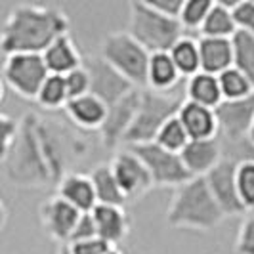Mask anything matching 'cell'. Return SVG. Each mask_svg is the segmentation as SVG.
Returning <instances> with one entry per match:
<instances>
[{
	"label": "cell",
	"instance_id": "6da1fadb",
	"mask_svg": "<svg viewBox=\"0 0 254 254\" xmlns=\"http://www.w3.org/2000/svg\"><path fill=\"white\" fill-rule=\"evenodd\" d=\"M88 155V141L73 128L29 111L19 119L17 136L6 161V178L17 188L54 186Z\"/></svg>",
	"mask_w": 254,
	"mask_h": 254
},
{
	"label": "cell",
	"instance_id": "7a4b0ae2",
	"mask_svg": "<svg viewBox=\"0 0 254 254\" xmlns=\"http://www.w3.org/2000/svg\"><path fill=\"white\" fill-rule=\"evenodd\" d=\"M71 21L62 8L44 4L13 6L0 29V50L10 54H42L54 40L69 35Z\"/></svg>",
	"mask_w": 254,
	"mask_h": 254
},
{
	"label": "cell",
	"instance_id": "3957f363",
	"mask_svg": "<svg viewBox=\"0 0 254 254\" xmlns=\"http://www.w3.org/2000/svg\"><path fill=\"white\" fill-rule=\"evenodd\" d=\"M224 212L212 199L204 178H191L172 193L166 222L174 229L212 231L224 222Z\"/></svg>",
	"mask_w": 254,
	"mask_h": 254
},
{
	"label": "cell",
	"instance_id": "277c9868",
	"mask_svg": "<svg viewBox=\"0 0 254 254\" xmlns=\"http://www.w3.org/2000/svg\"><path fill=\"white\" fill-rule=\"evenodd\" d=\"M127 33L149 54L168 52L186 35L178 19L159 13L149 6L147 0H136L128 4Z\"/></svg>",
	"mask_w": 254,
	"mask_h": 254
},
{
	"label": "cell",
	"instance_id": "5b68a950",
	"mask_svg": "<svg viewBox=\"0 0 254 254\" xmlns=\"http://www.w3.org/2000/svg\"><path fill=\"white\" fill-rule=\"evenodd\" d=\"M184 103V98L176 92H155V90L143 88L140 92V105L134 117V123L125 136V145H140L149 143L157 138L159 130L166 123L176 117Z\"/></svg>",
	"mask_w": 254,
	"mask_h": 254
},
{
	"label": "cell",
	"instance_id": "8992f818",
	"mask_svg": "<svg viewBox=\"0 0 254 254\" xmlns=\"http://www.w3.org/2000/svg\"><path fill=\"white\" fill-rule=\"evenodd\" d=\"M149 52L125 33H111L103 38L102 60L113 67L123 78L138 90L147 86V64Z\"/></svg>",
	"mask_w": 254,
	"mask_h": 254
},
{
	"label": "cell",
	"instance_id": "52a82bcc",
	"mask_svg": "<svg viewBox=\"0 0 254 254\" xmlns=\"http://www.w3.org/2000/svg\"><path fill=\"white\" fill-rule=\"evenodd\" d=\"M134 155H138L143 166L147 168L151 176L153 188H172L176 190L191 180V174L186 170L178 153H170L159 147L155 141L140 143V145H130L127 147Z\"/></svg>",
	"mask_w": 254,
	"mask_h": 254
},
{
	"label": "cell",
	"instance_id": "ba28073f",
	"mask_svg": "<svg viewBox=\"0 0 254 254\" xmlns=\"http://www.w3.org/2000/svg\"><path fill=\"white\" fill-rule=\"evenodd\" d=\"M50 75L40 54H10L2 64V80L19 98L33 100Z\"/></svg>",
	"mask_w": 254,
	"mask_h": 254
},
{
	"label": "cell",
	"instance_id": "9c48e42d",
	"mask_svg": "<svg viewBox=\"0 0 254 254\" xmlns=\"http://www.w3.org/2000/svg\"><path fill=\"white\" fill-rule=\"evenodd\" d=\"M218 138H224L222 149L249 143V132L254 123V94L245 100L224 102L214 109Z\"/></svg>",
	"mask_w": 254,
	"mask_h": 254
},
{
	"label": "cell",
	"instance_id": "30bf717a",
	"mask_svg": "<svg viewBox=\"0 0 254 254\" xmlns=\"http://www.w3.org/2000/svg\"><path fill=\"white\" fill-rule=\"evenodd\" d=\"M109 166L113 170V176L123 195L127 197V203L140 201L143 195H147L153 190V182L147 168L138 159V155H134L127 147L115 153L113 159L109 161Z\"/></svg>",
	"mask_w": 254,
	"mask_h": 254
},
{
	"label": "cell",
	"instance_id": "8fae6325",
	"mask_svg": "<svg viewBox=\"0 0 254 254\" xmlns=\"http://www.w3.org/2000/svg\"><path fill=\"white\" fill-rule=\"evenodd\" d=\"M237 161L224 157L206 176L204 182L208 186V191L212 199L216 201L220 210L226 218H235L247 214L245 206L241 204L239 193H237V184H235V170H237Z\"/></svg>",
	"mask_w": 254,
	"mask_h": 254
},
{
	"label": "cell",
	"instance_id": "7c38bea8",
	"mask_svg": "<svg viewBox=\"0 0 254 254\" xmlns=\"http://www.w3.org/2000/svg\"><path fill=\"white\" fill-rule=\"evenodd\" d=\"M82 65L90 76V94L102 100L107 107H111L134 90L127 78H123L107 62H103L102 56H88L84 58Z\"/></svg>",
	"mask_w": 254,
	"mask_h": 254
},
{
	"label": "cell",
	"instance_id": "4fadbf2b",
	"mask_svg": "<svg viewBox=\"0 0 254 254\" xmlns=\"http://www.w3.org/2000/svg\"><path fill=\"white\" fill-rule=\"evenodd\" d=\"M140 92L141 90L134 88L130 94H127L123 100L113 103L111 107H107V115L103 121L100 132V140L105 149L113 151L119 145H123L125 136L134 123V117L140 105Z\"/></svg>",
	"mask_w": 254,
	"mask_h": 254
},
{
	"label": "cell",
	"instance_id": "5bb4252c",
	"mask_svg": "<svg viewBox=\"0 0 254 254\" xmlns=\"http://www.w3.org/2000/svg\"><path fill=\"white\" fill-rule=\"evenodd\" d=\"M78 216H80V212L69 203H65L58 195L48 197L38 208V218H40L42 228L58 245L69 243L71 231L75 228Z\"/></svg>",
	"mask_w": 254,
	"mask_h": 254
},
{
	"label": "cell",
	"instance_id": "9a60e30c",
	"mask_svg": "<svg viewBox=\"0 0 254 254\" xmlns=\"http://www.w3.org/2000/svg\"><path fill=\"white\" fill-rule=\"evenodd\" d=\"M180 159L191 174V178H204L214 166L224 159L222 141L212 140H190L180 151Z\"/></svg>",
	"mask_w": 254,
	"mask_h": 254
},
{
	"label": "cell",
	"instance_id": "2e32d148",
	"mask_svg": "<svg viewBox=\"0 0 254 254\" xmlns=\"http://www.w3.org/2000/svg\"><path fill=\"white\" fill-rule=\"evenodd\" d=\"M92 218L96 224L98 237L117 249L119 243L128 237L132 222L125 210V206H109V204H96L92 210Z\"/></svg>",
	"mask_w": 254,
	"mask_h": 254
},
{
	"label": "cell",
	"instance_id": "e0dca14e",
	"mask_svg": "<svg viewBox=\"0 0 254 254\" xmlns=\"http://www.w3.org/2000/svg\"><path fill=\"white\" fill-rule=\"evenodd\" d=\"M58 188V197H62L65 203H69L73 208H76L80 214L92 212L94 206L98 204L96 201V193L94 186L88 174L82 172H67L64 178L56 184Z\"/></svg>",
	"mask_w": 254,
	"mask_h": 254
},
{
	"label": "cell",
	"instance_id": "ac0fdd59",
	"mask_svg": "<svg viewBox=\"0 0 254 254\" xmlns=\"http://www.w3.org/2000/svg\"><path fill=\"white\" fill-rule=\"evenodd\" d=\"M40 56H42V62H44L50 75L65 76L67 73L82 67V64H84V58L80 56L71 33L54 40Z\"/></svg>",
	"mask_w": 254,
	"mask_h": 254
},
{
	"label": "cell",
	"instance_id": "d6986e66",
	"mask_svg": "<svg viewBox=\"0 0 254 254\" xmlns=\"http://www.w3.org/2000/svg\"><path fill=\"white\" fill-rule=\"evenodd\" d=\"M176 117L182 123L184 130L188 132L190 140H212V138H218V123L214 109L201 107L197 103L184 100Z\"/></svg>",
	"mask_w": 254,
	"mask_h": 254
},
{
	"label": "cell",
	"instance_id": "ffe728a7",
	"mask_svg": "<svg viewBox=\"0 0 254 254\" xmlns=\"http://www.w3.org/2000/svg\"><path fill=\"white\" fill-rule=\"evenodd\" d=\"M67 119L73 123V127L80 130H100L107 115V105L98 100L92 94H84L80 98L69 100L64 107Z\"/></svg>",
	"mask_w": 254,
	"mask_h": 254
},
{
	"label": "cell",
	"instance_id": "44dd1931",
	"mask_svg": "<svg viewBox=\"0 0 254 254\" xmlns=\"http://www.w3.org/2000/svg\"><path fill=\"white\" fill-rule=\"evenodd\" d=\"M199 44V62L201 73L208 75H222L226 69L233 67V50H231V38H208L201 37Z\"/></svg>",
	"mask_w": 254,
	"mask_h": 254
},
{
	"label": "cell",
	"instance_id": "7402d4cb",
	"mask_svg": "<svg viewBox=\"0 0 254 254\" xmlns=\"http://www.w3.org/2000/svg\"><path fill=\"white\" fill-rule=\"evenodd\" d=\"M180 82H182V76H180L174 62L170 60L168 52H159V54L149 56L145 88L166 94V92H174Z\"/></svg>",
	"mask_w": 254,
	"mask_h": 254
},
{
	"label": "cell",
	"instance_id": "603a6c76",
	"mask_svg": "<svg viewBox=\"0 0 254 254\" xmlns=\"http://www.w3.org/2000/svg\"><path fill=\"white\" fill-rule=\"evenodd\" d=\"M186 102L197 103V105L208 107V109H216L218 105L224 102L218 76L199 71L197 75L188 78V84H186Z\"/></svg>",
	"mask_w": 254,
	"mask_h": 254
},
{
	"label": "cell",
	"instance_id": "cb8c5ba5",
	"mask_svg": "<svg viewBox=\"0 0 254 254\" xmlns=\"http://www.w3.org/2000/svg\"><path fill=\"white\" fill-rule=\"evenodd\" d=\"M88 176L92 180L98 204H109V206H125L127 204V197L123 195V191L119 188L109 163L94 166Z\"/></svg>",
	"mask_w": 254,
	"mask_h": 254
},
{
	"label": "cell",
	"instance_id": "d4e9b609",
	"mask_svg": "<svg viewBox=\"0 0 254 254\" xmlns=\"http://www.w3.org/2000/svg\"><path fill=\"white\" fill-rule=\"evenodd\" d=\"M201 37L208 38H231L237 33V27L231 15V2H212V8L204 17L201 27Z\"/></svg>",
	"mask_w": 254,
	"mask_h": 254
},
{
	"label": "cell",
	"instance_id": "484cf974",
	"mask_svg": "<svg viewBox=\"0 0 254 254\" xmlns=\"http://www.w3.org/2000/svg\"><path fill=\"white\" fill-rule=\"evenodd\" d=\"M170 60L174 62L176 69H178L180 76L184 78H191L201 71V62H199V44L195 38L190 35H184L178 42L168 50Z\"/></svg>",
	"mask_w": 254,
	"mask_h": 254
},
{
	"label": "cell",
	"instance_id": "4316f807",
	"mask_svg": "<svg viewBox=\"0 0 254 254\" xmlns=\"http://www.w3.org/2000/svg\"><path fill=\"white\" fill-rule=\"evenodd\" d=\"M231 50H233V67L241 71L254 86V35L237 31L231 37Z\"/></svg>",
	"mask_w": 254,
	"mask_h": 254
},
{
	"label": "cell",
	"instance_id": "83f0119b",
	"mask_svg": "<svg viewBox=\"0 0 254 254\" xmlns=\"http://www.w3.org/2000/svg\"><path fill=\"white\" fill-rule=\"evenodd\" d=\"M35 102L38 103V107H42V109H46V111L64 109L65 105H67V102H69L64 76H60V75L46 76V80L42 82V86L38 90Z\"/></svg>",
	"mask_w": 254,
	"mask_h": 254
},
{
	"label": "cell",
	"instance_id": "f1b7e54d",
	"mask_svg": "<svg viewBox=\"0 0 254 254\" xmlns=\"http://www.w3.org/2000/svg\"><path fill=\"white\" fill-rule=\"evenodd\" d=\"M218 82H220V90H222V98L228 102L245 100L254 94L253 82L235 67H229L222 75H218Z\"/></svg>",
	"mask_w": 254,
	"mask_h": 254
},
{
	"label": "cell",
	"instance_id": "f546056e",
	"mask_svg": "<svg viewBox=\"0 0 254 254\" xmlns=\"http://www.w3.org/2000/svg\"><path fill=\"white\" fill-rule=\"evenodd\" d=\"M153 141H155L159 147L166 149V151L178 153L180 155V151H182V149L186 147V143L190 141V136H188V132L184 130L182 123L178 121V117H172L165 127L159 130L157 138Z\"/></svg>",
	"mask_w": 254,
	"mask_h": 254
},
{
	"label": "cell",
	"instance_id": "4dcf8cb0",
	"mask_svg": "<svg viewBox=\"0 0 254 254\" xmlns=\"http://www.w3.org/2000/svg\"><path fill=\"white\" fill-rule=\"evenodd\" d=\"M212 8V0H184L182 12H180V25L184 31H201L204 17Z\"/></svg>",
	"mask_w": 254,
	"mask_h": 254
},
{
	"label": "cell",
	"instance_id": "1f68e13d",
	"mask_svg": "<svg viewBox=\"0 0 254 254\" xmlns=\"http://www.w3.org/2000/svg\"><path fill=\"white\" fill-rule=\"evenodd\" d=\"M235 184H237V193L241 204L247 212L254 210V159L243 161L237 165L235 170Z\"/></svg>",
	"mask_w": 254,
	"mask_h": 254
},
{
	"label": "cell",
	"instance_id": "d6a6232c",
	"mask_svg": "<svg viewBox=\"0 0 254 254\" xmlns=\"http://www.w3.org/2000/svg\"><path fill=\"white\" fill-rule=\"evenodd\" d=\"M231 15H233L237 31L254 35V0L231 2Z\"/></svg>",
	"mask_w": 254,
	"mask_h": 254
},
{
	"label": "cell",
	"instance_id": "836d02e7",
	"mask_svg": "<svg viewBox=\"0 0 254 254\" xmlns=\"http://www.w3.org/2000/svg\"><path fill=\"white\" fill-rule=\"evenodd\" d=\"M64 80L69 100H75V98H80L84 94H90V76L88 71L84 69V65L71 71V73H67L64 76Z\"/></svg>",
	"mask_w": 254,
	"mask_h": 254
},
{
	"label": "cell",
	"instance_id": "e575fe53",
	"mask_svg": "<svg viewBox=\"0 0 254 254\" xmlns=\"http://www.w3.org/2000/svg\"><path fill=\"white\" fill-rule=\"evenodd\" d=\"M17 127H19V121L12 119L10 115L0 113V163L6 161L8 153L12 149L13 140L17 136Z\"/></svg>",
	"mask_w": 254,
	"mask_h": 254
},
{
	"label": "cell",
	"instance_id": "d590c367",
	"mask_svg": "<svg viewBox=\"0 0 254 254\" xmlns=\"http://www.w3.org/2000/svg\"><path fill=\"white\" fill-rule=\"evenodd\" d=\"M235 253L254 254V214L243 218L237 239H235Z\"/></svg>",
	"mask_w": 254,
	"mask_h": 254
},
{
	"label": "cell",
	"instance_id": "8d00e7d4",
	"mask_svg": "<svg viewBox=\"0 0 254 254\" xmlns=\"http://www.w3.org/2000/svg\"><path fill=\"white\" fill-rule=\"evenodd\" d=\"M94 237H98V231H96V224H94L92 212H84V214H80L78 220H76L75 228L71 231V237H69L67 245L88 241V239H94Z\"/></svg>",
	"mask_w": 254,
	"mask_h": 254
},
{
	"label": "cell",
	"instance_id": "74e56055",
	"mask_svg": "<svg viewBox=\"0 0 254 254\" xmlns=\"http://www.w3.org/2000/svg\"><path fill=\"white\" fill-rule=\"evenodd\" d=\"M67 247H69L71 254H107L111 249H115V247L107 245L105 241H102L100 237H94V239H88V241L71 243Z\"/></svg>",
	"mask_w": 254,
	"mask_h": 254
},
{
	"label": "cell",
	"instance_id": "f35d334b",
	"mask_svg": "<svg viewBox=\"0 0 254 254\" xmlns=\"http://www.w3.org/2000/svg\"><path fill=\"white\" fill-rule=\"evenodd\" d=\"M147 2L159 13H163L166 17H174V19L180 17L182 6H184V0H147Z\"/></svg>",
	"mask_w": 254,
	"mask_h": 254
},
{
	"label": "cell",
	"instance_id": "ab89813d",
	"mask_svg": "<svg viewBox=\"0 0 254 254\" xmlns=\"http://www.w3.org/2000/svg\"><path fill=\"white\" fill-rule=\"evenodd\" d=\"M6 222H8V208H6V204L2 203V199H0V229L6 226Z\"/></svg>",
	"mask_w": 254,
	"mask_h": 254
},
{
	"label": "cell",
	"instance_id": "60d3db41",
	"mask_svg": "<svg viewBox=\"0 0 254 254\" xmlns=\"http://www.w3.org/2000/svg\"><path fill=\"white\" fill-rule=\"evenodd\" d=\"M56 254H71V253H69V247H67V245H58Z\"/></svg>",
	"mask_w": 254,
	"mask_h": 254
},
{
	"label": "cell",
	"instance_id": "b9f144b4",
	"mask_svg": "<svg viewBox=\"0 0 254 254\" xmlns=\"http://www.w3.org/2000/svg\"><path fill=\"white\" fill-rule=\"evenodd\" d=\"M249 141H251V145L254 147V123L253 127H251V132H249Z\"/></svg>",
	"mask_w": 254,
	"mask_h": 254
},
{
	"label": "cell",
	"instance_id": "7bdbcfd3",
	"mask_svg": "<svg viewBox=\"0 0 254 254\" xmlns=\"http://www.w3.org/2000/svg\"><path fill=\"white\" fill-rule=\"evenodd\" d=\"M4 100V80H2V76H0V102Z\"/></svg>",
	"mask_w": 254,
	"mask_h": 254
},
{
	"label": "cell",
	"instance_id": "ee69618b",
	"mask_svg": "<svg viewBox=\"0 0 254 254\" xmlns=\"http://www.w3.org/2000/svg\"><path fill=\"white\" fill-rule=\"evenodd\" d=\"M107 254H123V253H121L119 249H111V251H109V253H107Z\"/></svg>",
	"mask_w": 254,
	"mask_h": 254
},
{
	"label": "cell",
	"instance_id": "f6af8a7d",
	"mask_svg": "<svg viewBox=\"0 0 254 254\" xmlns=\"http://www.w3.org/2000/svg\"><path fill=\"white\" fill-rule=\"evenodd\" d=\"M249 214H254V210H253V212H249Z\"/></svg>",
	"mask_w": 254,
	"mask_h": 254
}]
</instances>
